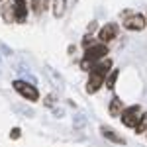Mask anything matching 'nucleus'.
<instances>
[{"instance_id": "1", "label": "nucleus", "mask_w": 147, "mask_h": 147, "mask_svg": "<svg viewBox=\"0 0 147 147\" xmlns=\"http://www.w3.org/2000/svg\"><path fill=\"white\" fill-rule=\"evenodd\" d=\"M12 86H14L16 92H20L26 100H30V102H37L39 100V92H37V88H35V84H28L26 80L18 79V80L12 82Z\"/></svg>"}, {"instance_id": "2", "label": "nucleus", "mask_w": 147, "mask_h": 147, "mask_svg": "<svg viewBox=\"0 0 147 147\" xmlns=\"http://www.w3.org/2000/svg\"><path fill=\"white\" fill-rule=\"evenodd\" d=\"M139 112H141V108H139L137 104L129 106V108H125L124 112H122V122H124V125H127V127H136L137 120L141 118Z\"/></svg>"}, {"instance_id": "3", "label": "nucleus", "mask_w": 147, "mask_h": 147, "mask_svg": "<svg viewBox=\"0 0 147 147\" xmlns=\"http://www.w3.org/2000/svg\"><path fill=\"white\" fill-rule=\"evenodd\" d=\"M145 26H147V20L141 14H131V16H127L124 20V28L129 30V32H141Z\"/></svg>"}, {"instance_id": "4", "label": "nucleus", "mask_w": 147, "mask_h": 147, "mask_svg": "<svg viewBox=\"0 0 147 147\" xmlns=\"http://www.w3.org/2000/svg\"><path fill=\"white\" fill-rule=\"evenodd\" d=\"M106 53H108V47L104 45V43H100V45H92V47H88V49L84 51V57H82V59L90 61L92 65H94L98 59H104V57H106Z\"/></svg>"}, {"instance_id": "5", "label": "nucleus", "mask_w": 147, "mask_h": 147, "mask_svg": "<svg viewBox=\"0 0 147 147\" xmlns=\"http://www.w3.org/2000/svg\"><path fill=\"white\" fill-rule=\"evenodd\" d=\"M116 35H118V26L116 24H106L98 32V39H100L102 43H108V41H112Z\"/></svg>"}, {"instance_id": "6", "label": "nucleus", "mask_w": 147, "mask_h": 147, "mask_svg": "<svg viewBox=\"0 0 147 147\" xmlns=\"http://www.w3.org/2000/svg\"><path fill=\"white\" fill-rule=\"evenodd\" d=\"M14 16H16V22H26V16H28L26 0H14Z\"/></svg>"}, {"instance_id": "7", "label": "nucleus", "mask_w": 147, "mask_h": 147, "mask_svg": "<svg viewBox=\"0 0 147 147\" xmlns=\"http://www.w3.org/2000/svg\"><path fill=\"white\" fill-rule=\"evenodd\" d=\"M110 69H112V61H110V59H102L100 63H94V67L90 69V73L102 75V77L106 79V77H108V73H110Z\"/></svg>"}, {"instance_id": "8", "label": "nucleus", "mask_w": 147, "mask_h": 147, "mask_svg": "<svg viewBox=\"0 0 147 147\" xmlns=\"http://www.w3.org/2000/svg\"><path fill=\"white\" fill-rule=\"evenodd\" d=\"M104 77L102 75H96V73H90V79H88V82H86V92H96L98 88H100L102 84H104Z\"/></svg>"}, {"instance_id": "9", "label": "nucleus", "mask_w": 147, "mask_h": 147, "mask_svg": "<svg viewBox=\"0 0 147 147\" xmlns=\"http://www.w3.org/2000/svg\"><path fill=\"white\" fill-rule=\"evenodd\" d=\"M108 112H110V116H114V118L122 116V112H124V104H122V100H120L118 96H114L112 100H110V108H108Z\"/></svg>"}, {"instance_id": "10", "label": "nucleus", "mask_w": 147, "mask_h": 147, "mask_svg": "<svg viewBox=\"0 0 147 147\" xmlns=\"http://www.w3.org/2000/svg\"><path fill=\"white\" fill-rule=\"evenodd\" d=\"M100 131H102V136L106 137V139H110V141H114V143H122V145L125 143V139L118 136L112 127H106V125H104V127H100Z\"/></svg>"}, {"instance_id": "11", "label": "nucleus", "mask_w": 147, "mask_h": 147, "mask_svg": "<svg viewBox=\"0 0 147 147\" xmlns=\"http://www.w3.org/2000/svg\"><path fill=\"white\" fill-rule=\"evenodd\" d=\"M2 16H4L6 22L16 20V16H14V4H4V6H2Z\"/></svg>"}, {"instance_id": "12", "label": "nucleus", "mask_w": 147, "mask_h": 147, "mask_svg": "<svg viewBox=\"0 0 147 147\" xmlns=\"http://www.w3.org/2000/svg\"><path fill=\"white\" fill-rule=\"evenodd\" d=\"M118 75H120V71H118V69H112V71H110V75H108V77H106V80H104L106 88H110V90L114 88V84H116V79H118Z\"/></svg>"}, {"instance_id": "13", "label": "nucleus", "mask_w": 147, "mask_h": 147, "mask_svg": "<svg viewBox=\"0 0 147 147\" xmlns=\"http://www.w3.org/2000/svg\"><path fill=\"white\" fill-rule=\"evenodd\" d=\"M65 14V0H53V16L61 18Z\"/></svg>"}, {"instance_id": "14", "label": "nucleus", "mask_w": 147, "mask_h": 147, "mask_svg": "<svg viewBox=\"0 0 147 147\" xmlns=\"http://www.w3.org/2000/svg\"><path fill=\"white\" fill-rule=\"evenodd\" d=\"M143 131H147V114H141V118L136 124V134H143Z\"/></svg>"}, {"instance_id": "15", "label": "nucleus", "mask_w": 147, "mask_h": 147, "mask_svg": "<svg viewBox=\"0 0 147 147\" xmlns=\"http://www.w3.org/2000/svg\"><path fill=\"white\" fill-rule=\"evenodd\" d=\"M45 71H47V75L51 77V80H53L55 84H61V82H63V79H61L57 73H53V69H51V67H45Z\"/></svg>"}, {"instance_id": "16", "label": "nucleus", "mask_w": 147, "mask_h": 147, "mask_svg": "<svg viewBox=\"0 0 147 147\" xmlns=\"http://www.w3.org/2000/svg\"><path fill=\"white\" fill-rule=\"evenodd\" d=\"M73 124H75V127H82V125L86 124V118H84L82 114H77L75 120H73Z\"/></svg>"}, {"instance_id": "17", "label": "nucleus", "mask_w": 147, "mask_h": 147, "mask_svg": "<svg viewBox=\"0 0 147 147\" xmlns=\"http://www.w3.org/2000/svg\"><path fill=\"white\" fill-rule=\"evenodd\" d=\"M14 112H20V114H24V116H28V118L34 116V110H28V108H22V106H14Z\"/></svg>"}, {"instance_id": "18", "label": "nucleus", "mask_w": 147, "mask_h": 147, "mask_svg": "<svg viewBox=\"0 0 147 147\" xmlns=\"http://www.w3.org/2000/svg\"><path fill=\"white\" fill-rule=\"evenodd\" d=\"M32 8L35 14H41V0H32Z\"/></svg>"}, {"instance_id": "19", "label": "nucleus", "mask_w": 147, "mask_h": 147, "mask_svg": "<svg viewBox=\"0 0 147 147\" xmlns=\"http://www.w3.org/2000/svg\"><path fill=\"white\" fill-rule=\"evenodd\" d=\"M82 45L86 47V49H88V47H92V45H94V39H92V35H86V37L82 39Z\"/></svg>"}, {"instance_id": "20", "label": "nucleus", "mask_w": 147, "mask_h": 147, "mask_svg": "<svg viewBox=\"0 0 147 147\" xmlns=\"http://www.w3.org/2000/svg\"><path fill=\"white\" fill-rule=\"evenodd\" d=\"M10 137H12V139H18V137H20V129H18V127H14V129L10 131Z\"/></svg>"}, {"instance_id": "21", "label": "nucleus", "mask_w": 147, "mask_h": 147, "mask_svg": "<svg viewBox=\"0 0 147 147\" xmlns=\"http://www.w3.org/2000/svg\"><path fill=\"white\" fill-rule=\"evenodd\" d=\"M0 2H2V0H0Z\"/></svg>"}]
</instances>
